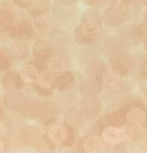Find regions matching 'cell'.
Wrapping results in <instances>:
<instances>
[{
    "mask_svg": "<svg viewBox=\"0 0 147 153\" xmlns=\"http://www.w3.org/2000/svg\"><path fill=\"white\" fill-rule=\"evenodd\" d=\"M67 61L62 56L56 55L51 58L49 63V70L55 75H61L67 68Z\"/></svg>",
    "mask_w": 147,
    "mask_h": 153,
    "instance_id": "obj_1",
    "label": "cell"
},
{
    "mask_svg": "<svg viewBox=\"0 0 147 153\" xmlns=\"http://www.w3.org/2000/svg\"><path fill=\"white\" fill-rule=\"evenodd\" d=\"M55 79V75L48 69V70H42L40 73H38L36 79V82L40 88L48 89L53 85Z\"/></svg>",
    "mask_w": 147,
    "mask_h": 153,
    "instance_id": "obj_2",
    "label": "cell"
},
{
    "mask_svg": "<svg viewBox=\"0 0 147 153\" xmlns=\"http://www.w3.org/2000/svg\"><path fill=\"white\" fill-rule=\"evenodd\" d=\"M84 148L88 152H99L104 149V143L101 137L91 136L84 143Z\"/></svg>",
    "mask_w": 147,
    "mask_h": 153,
    "instance_id": "obj_3",
    "label": "cell"
},
{
    "mask_svg": "<svg viewBox=\"0 0 147 153\" xmlns=\"http://www.w3.org/2000/svg\"><path fill=\"white\" fill-rule=\"evenodd\" d=\"M49 135L51 140L56 143H61L67 138V131L60 125L53 126L49 131Z\"/></svg>",
    "mask_w": 147,
    "mask_h": 153,
    "instance_id": "obj_4",
    "label": "cell"
},
{
    "mask_svg": "<svg viewBox=\"0 0 147 153\" xmlns=\"http://www.w3.org/2000/svg\"><path fill=\"white\" fill-rule=\"evenodd\" d=\"M103 139L110 144L115 145L121 141L120 129L111 126L105 128L103 131Z\"/></svg>",
    "mask_w": 147,
    "mask_h": 153,
    "instance_id": "obj_5",
    "label": "cell"
},
{
    "mask_svg": "<svg viewBox=\"0 0 147 153\" xmlns=\"http://www.w3.org/2000/svg\"><path fill=\"white\" fill-rule=\"evenodd\" d=\"M146 119V114L143 112V110L140 108H134L128 112L127 115V120L128 122L131 125L139 126H141L145 122Z\"/></svg>",
    "mask_w": 147,
    "mask_h": 153,
    "instance_id": "obj_6",
    "label": "cell"
},
{
    "mask_svg": "<svg viewBox=\"0 0 147 153\" xmlns=\"http://www.w3.org/2000/svg\"><path fill=\"white\" fill-rule=\"evenodd\" d=\"M83 33L88 38H95L100 32V26L98 22L93 19H89L82 27Z\"/></svg>",
    "mask_w": 147,
    "mask_h": 153,
    "instance_id": "obj_7",
    "label": "cell"
},
{
    "mask_svg": "<svg viewBox=\"0 0 147 153\" xmlns=\"http://www.w3.org/2000/svg\"><path fill=\"white\" fill-rule=\"evenodd\" d=\"M21 79L25 82H33L36 80L37 76L38 75V71L37 69L33 65H25V67H22L21 70Z\"/></svg>",
    "mask_w": 147,
    "mask_h": 153,
    "instance_id": "obj_8",
    "label": "cell"
},
{
    "mask_svg": "<svg viewBox=\"0 0 147 153\" xmlns=\"http://www.w3.org/2000/svg\"><path fill=\"white\" fill-rule=\"evenodd\" d=\"M120 75L116 70H108L103 75V82L110 87H115L120 83Z\"/></svg>",
    "mask_w": 147,
    "mask_h": 153,
    "instance_id": "obj_9",
    "label": "cell"
},
{
    "mask_svg": "<svg viewBox=\"0 0 147 153\" xmlns=\"http://www.w3.org/2000/svg\"><path fill=\"white\" fill-rule=\"evenodd\" d=\"M49 22L45 17H38L34 21V28L39 32L45 31L49 28Z\"/></svg>",
    "mask_w": 147,
    "mask_h": 153,
    "instance_id": "obj_10",
    "label": "cell"
},
{
    "mask_svg": "<svg viewBox=\"0 0 147 153\" xmlns=\"http://www.w3.org/2000/svg\"><path fill=\"white\" fill-rule=\"evenodd\" d=\"M120 132L121 140H123V141H129L131 139V136H132L133 133L130 128H128V127H122L120 129Z\"/></svg>",
    "mask_w": 147,
    "mask_h": 153,
    "instance_id": "obj_11",
    "label": "cell"
},
{
    "mask_svg": "<svg viewBox=\"0 0 147 153\" xmlns=\"http://www.w3.org/2000/svg\"><path fill=\"white\" fill-rule=\"evenodd\" d=\"M17 1H19V2H21L23 4V3H25V2H28V0H17Z\"/></svg>",
    "mask_w": 147,
    "mask_h": 153,
    "instance_id": "obj_12",
    "label": "cell"
}]
</instances>
